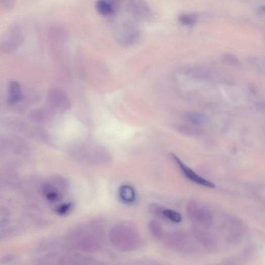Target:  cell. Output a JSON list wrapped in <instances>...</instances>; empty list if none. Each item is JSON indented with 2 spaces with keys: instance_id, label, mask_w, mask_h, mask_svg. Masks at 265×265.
<instances>
[{
  "instance_id": "cell-11",
  "label": "cell",
  "mask_w": 265,
  "mask_h": 265,
  "mask_svg": "<svg viewBox=\"0 0 265 265\" xmlns=\"http://www.w3.org/2000/svg\"><path fill=\"white\" fill-rule=\"evenodd\" d=\"M183 117L190 124L195 126L204 125L207 121V118L205 115L196 111L187 112L183 114Z\"/></svg>"
},
{
  "instance_id": "cell-10",
  "label": "cell",
  "mask_w": 265,
  "mask_h": 265,
  "mask_svg": "<svg viewBox=\"0 0 265 265\" xmlns=\"http://www.w3.org/2000/svg\"><path fill=\"white\" fill-rule=\"evenodd\" d=\"M51 117V112L43 109L34 110L29 115V119L31 121L39 124H45Z\"/></svg>"
},
{
  "instance_id": "cell-14",
  "label": "cell",
  "mask_w": 265,
  "mask_h": 265,
  "mask_svg": "<svg viewBox=\"0 0 265 265\" xmlns=\"http://www.w3.org/2000/svg\"><path fill=\"white\" fill-rule=\"evenodd\" d=\"M96 8L98 13L105 16H110L116 11L114 7L108 0H98Z\"/></svg>"
},
{
  "instance_id": "cell-5",
  "label": "cell",
  "mask_w": 265,
  "mask_h": 265,
  "mask_svg": "<svg viewBox=\"0 0 265 265\" xmlns=\"http://www.w3.org/2000/svg\"><path fill=\"white\" fill-rule=\"evenodd\" d=\"M47 103L52 110L66 112L71 109L70 99L66 92L57 87H53L48 91Z\"/></svg>"
},
{
  "instance_id": "cell-3",
  "label": "cell",
  "mask_w": 265,
  "mask_h": 265,
  "mask_svg": "<svg viewBox=\"0 0 265 265\" xmlns=\"http://www.w3.org/2000/svg\"><path fill=\"white\" fill-rule=\"evenodd\" d=\"M186 212L189 218L198 227L209 228L213 224V217L210 211L205 206L195 200L188 202Z\"/></svg>"
},
{
  "instance_id": "cell-18",
  "label": "cell",
  "mask_w": 265,
  "mask_h": 265,
  "mask_svg": "<svg viewBox=\"0 0 265 265\" xmlns=\"http://www.w3.org/2000/svg\"><path fill=\"white\" fill-rule=\"evenodd\" d=\"M165 208L157 203H152L148 207L149 213L153 216L160 219H165L164 214V210Z\"/></svg>"
},
{
  "instance_id": "cell-16",
  "label": "cell",
  "mask_w": 265,
  "mask_h": 265,
  "mask_svg": "<svg viewBox=\"0 0 265 265\" xmlns=\"http://www.w3.org/2000/svg\"><path fill=\"white\" fill-rule=\"evenodd\" d=\"M176 130L180 133L189 136H197L200 134V130L195 126L180 125L176 127Z\"/></svg>"
},
{
  "instance_id": "cell-1",
  "label": "cell",
  "mask_w": 265,
  "mask_h": 265,
  "mask_svg": "<svg viewBox=\"0 0 265 265\" xmlns=\"http://www.w3.org/2000/svg\"><path fill=\"white\" fill-rule=\"evenodd\" d=\"M114 246L123 252L138 249L141 244V238L138 228L133 223L126 221L114 228L111 235Z\"/></svg>"
},
{
  "instance_id": "cell-15",
  "label": "cell",
  "mask_w": 265,
  "mask_h": 265,
  "mask_svg": "<svg viewBox=\"0 0 265 265\" xmlns=\"http://www.w3.org/2000/svg\"><path fill=\"white\" fill-rule=\"evenodd\" d=\"M192 233L195 239L201 244V245L205 247L210 245V238L209 235L201 229L200 230L198 227L194 228Z\"/></svg>"
},
{
  "instance_id": "cell-22",
  "label": "cell",
  "mask_w": 265,
  "mask_h": 265,
  "mask_svg": "<svg viewBox=\"0 0 265 265\" xmlns=\"http://www.w3.org/2000/svg\"><path fill=\"white\" fill-rule=\"evenodd\" d=\"M5 4L10 6L12 4V0H4Z\"/></svg>"
},
{
  "instance_id": "cell-17",
  "label": "cell",
  "mask_w": 265,
  "mask_h": 265,
  "mask_svg": "<svg viewBox=\"0 0 265 265\" xmlns=\"http://www.w3.org/2000/svg\"><path fill=\"white\" fill-rule=\"evenodd\" d=\"M148 227L150 232L155 238L161 239L164 236L162 228L157 221H151L149 223Z\"/></svg>"
},
{
  "instance_id": "cell-12",
  "label": "cell",
  "mask_w": 265,
  "mask_h": 265,
  "mask_svg": "<svg viewBox=\"0 0 265 265\" xmlns=\"http://www.w3.org/2000/svg\"><path fill=\"white\" fill-rule=\"evenodd\" d=\"M120 198L126 203L133 202L136 199V193L134 189L130 186H122L119 191Z\"/></svg>"
},
{
  "instance_id": "cell-2",
  "label": "cell",
  "mask_w": 265,
  "mask_h": 265,
  "mask_svg": "<svg viewBox=\"0 0 265 265\" xmlns=\"http://www.w3.org/2000/svg\"><path fill=\"white\" fill-rule=\"evenodd\" d=\"M74 156L97 161H109L111 156L104 147L93 143H80L74 145L71 150Z\"/></svg>"
},
{
  "instance_id": "cell-23",
  "label": "cell",
  "mask_w": 265,
  "mask_h": 265,
  "mask_svg": "<svg viewBox=\"0 0 265 265\" xmlns=\"http://www.w3.org/2000/svg\"><path fill=\"white\" fill-rule=\"evenodd\" d=\"M261 10L265 12V6H263L261 7Z\"/></svg>"
},
{
  "instance_id": "cell-7",
  "label": "cell",
  "mask_w": 265,
  "mask_h": 265,
  "mask_svg": "<svg viewBox=\"0 0 265 265\" xmlns=\"http://www.w3.org/2000/svg\"><path fill=\"white\" fill-rule=\"evenodd\" d=\"M24 99V96L21 86L13 80L10 81L8 86V103L10 105H14L21 102Z\"/></svg>"
},
{
  "instance_id": "cell-13",
  "label": "cell",
  "mask_w": 265,
  "mask_h": 265,
  "mask_svg": "<svg viewBox=\"0 0 265 265\" xmlns=\"http://www.w3.org/2000/svg\"><path fill=\"white\" fill-rule=\"evenodd\" d=\"M4 124L5 128L16 132H24L27 128L25 122L16 119H7L5 121Z\"/></svg>"
},
{
  "instance_id": "cell-21",
  "label": "cell",
  "mask_w": 265,
  "mask_h": 265,
  "mask_svg": "<svg viewBox=\"0 0 265 265\" xmlns=\"http://www.w3.org/2000/svg\"><path fill=\"white\" fill-rule=\"evenodd\" d=\"M70 207V205H64V206H62V207H61L60 208L59 212L61 213V214H64L66 211L67 212V211L69 210Z\"/></svg>"
},
{
  "instance_id": "cell-19",
  "label": "cell",
  "mask_w": 265,
  "mask_h": 265,
  "mask_svg": "<svg viewBox=\"0 0 265 265\" xmlns=\"http://www.w3.org/2000/svg\"><path fill=\"white\" fill-rule=\"evenodd\" d=\"M163 214H164L165 219H169L174 223H178L182 220L181 215L178 212L172 209L165 208Z\"/></svg>"
},
{
  "instance_id": "cell-6",
  "label": "cell",
  "mask_w": 265,
  "mask_h": 265,
  "mask_svg": "<svg viewBox=\"0 0 265 265\" xmlns=\"http://www.w3.org/2000/svg\"><path fill=\"white\" fill-rule=\"evenodd\" d=\"M172 157L175 162L177 163L183 175L185 176L188 179L196 183V184L201 186L209 188H214L215 187V185L213 182L199 176L194 171L186 166L185 163H183L177 155L173 154H172Z\"/></svg>"
},
{
  "instance_id": "cell-4",
  "label": "cell",
  "mask_w": 265,
  "mask_h": 265,
  "mask_svg": "<svg viewBox=\"0 0 265 265\" xmlns=\"http://www.w3.org/2000/svg\"><path fill=\"white\" fill-rule=\"evenodd\" d=\"M166 242L170 248L179 252L190 253L195 249V244L190 237L183 232L169 233L166 236Z\"/></svg>"
},
{
  "instance_id": "cell-8",
  "label": "cell",
  "mask_w": 265,
  "mask_h": 265,
  "mask_svg": "<svg viewBox=\"0 0 265 265\" xmlns=\"http://www.w3.org/2000/svg\"><path fill=\"white\" fill-rule=\"evenodd\" d=\"M15 31L11 32L8 36L1 45L2 51L5 53H11L15 51L21 43V38Z\"/></svg>"
},
{
  "instance_id": "cell-20",
  "label": "cell",
  "mask_w": 265,
  "mask_h": 265,
  "mask_svg": "<svg viewBox=\"0 0 265 265\" xmlns=\"http://www.w3.org/2000/svg\"><path fill=\"white\" fill-rule=\"evenodd\" d=\"M196 20L197 17L194 14H182L179 17V22L186 26L194 25Z\"/></svg>"
},
{
  "instance_id": "cell-9",
  "label": "cell",
  "mask_w": 265,
  "mask_h": 265,
  "mask_svg": "<svg viewBox=\"0 0 265 265\" xmlns=\"http://www.w3.org/2000/svg\"><path fill=\"white\" fill-rule=\"evenodd\" d=\"M131 9L138 17L143 19H148L151 17L150 8L142 0H130Z\"/></svg>"
}]
</instances>
